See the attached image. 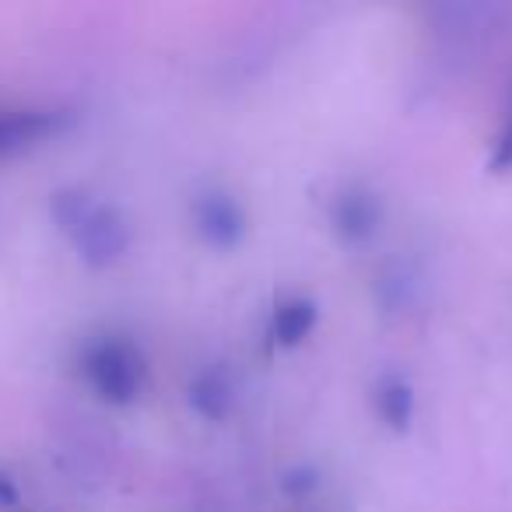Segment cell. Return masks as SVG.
Segmentation results:
<instances>
[{
	"label": "cell",
	"instance_id": "277c9868",
	"mask_svg": "<svg viewBox=\"0 0 512 512\" xmlns=\"http://www.w3.org/2000/svg\"><path fill=\"white\" fill-rule=\"evenodd\" d=\"M330 225L344 246H369L383 225V200L362 183H348L330 204Z\"/></svg>",
	"mask_w": 512,
	"mask_h": 512
},
{
	"label": "cell",
	"instance_id": "8fae6325",
	"mask_svg": "<svg viewBox=\"0 0 512 512\" xmlns=\"http://www.w3.org/2000/svg\"><path fill=\"white\" fill-rule=\"evenodd\" d=\"M18 502H22V491H18L15 477H11V474H0V512H11Z\"/></svg>",
	"mask_w": 512,
	"mask_h": 512
},
{
	"label": "cell",
	"instance_id": "30bf717a",
	"mask_svg": "<svg viewBox=\"0 0 512 512\" xmlns=\"http://www.w3.org/2000/svg\"><path fill=\"white\" fill-rule=\"evenodd\" d=\"M320 488V477L316 470H288L285 474V491L288 495H309V491Z\"/></svg>",
	"mask_w": 512,
	"mask_h": 512
},
{
	"label": "cell",
	"instance_id": "5b68a950",
	"mask_svg": "<svg viewBox=\"0 0 512 512\" xmlns=\"http://www.w3.org/2000/svg\"><path fill=\"white\" fill-rule=\"evenodd\" d=\"M64 123L67 116L57 109H0V158L36 148L46 137L60 134Z\"/></svg>",
	"mask_w": 512,
	"mask_h": 512
},
{
	"label": "cell",
	"instance_id": "7a4b0ae2",
	"mask_svg": "<svg viewBox=\"0 0 512 512\" xmlns=\"http://www.w3.org/2000/svg\"><path fill=\"white\" fill-rule=\"evenodd\" d=\"M67 235H71L78 256L92 271H106V267L120 264L130 249L127 218H123L120 207L102 204V200H92L88 211L81 214V221Z\"/></svg>",
	"mask_w": 512,
	"mask_h": 512
},
{
	"label": "cell",
	"instance_id": "9c48e42d",
	"mask_svg": "<svg viewBox=\"0 0 512 512\" xmlns=\"http://www.w3.org/2000/svg\"><path fill=\"white\" fill-rule=\"evenodd\" d=\"M488 169L491 172H512V102H509V113H505V123L498 130V141L491 148V158H488Z\"/></svg>",
	"mask_w": 512,
	"mask_h": 512
},
{
	"label": "cell",
	"instance_id": "ba28073f",
	"mask_svg": "<svg viewBox=\"0 0 512 512\" xmlns=\"http://www.w3.org/2000/svg\"><path fill=\"white\" fill-rule=\"evenodd\" d=\"M316 323H320V306H316L313 299H306V295L285 299L274 309V323H271L274 341H278L281 348H299L316 330Z\"/></svg>",
	"mask_w": 512,
	"mask_h": 512
},
{
	"label": "cell",
	"instance_id": "8992f818",
	"mask_svg": "<svg viewBox=\"0 0 512 512\" xmlns=\"http://www.w3.org/2000/svg\"><path fill=\"white\" fill-rule=\"evenodd\" d=\"M190 407L207 421H225L235 407V386H232V376H228L221 365L214 369H204L197 379L190 383V393H186Z\"/></svg>",
	"mask_w": 512,
	"mask_h": 512
},
{
	"label": "cell",
	"instance_id": "52a82bcc",
	"mask_svg": "<svg viewBox=\"0 0 512 512\" xmlns=\"http://www.w3.org/2000/svg\"><path fill=\"white\" fill-rule=\"evenodd\" d=\"M372 407H376L379 421H383L390 432L404 435L414 421V390L404 376H383L372 386Z\"/></svg>",
	"mask_w": 512,
	"mask_h": 512
},
{
	"label": "cell",
	"instance_id": "3957f363",
	"mask_svg": "<svg viewBox=\"0 0 512 512\" xmlns=\"http://www.w3.org/2000/svg\"><path fill=\"white\" fill-rule=\"evenodd\" d=\"M193 232L200 235V242L211 249H235L246 239V211L242 204L225 190H204L193 200Z\"/></svg>",
	"mask_w": 512,
	"mask_h": 512
},
{
	"label": "cell",
	"instance_id": "6da1fadb",
	"mask_svg": "<svg viewBox=\"0 0 512 512\" xmlns=\"http://www.w3.org/2000/svg\"><path fill=\"white\" fill-rule=\"evenodd\" d=\"M81 379L109 407H130L148 383V358L127 337H99L81 351Z\"/></svg>",
	"mask_w": 512,
	"mask_h": 512
}]
</instances>
